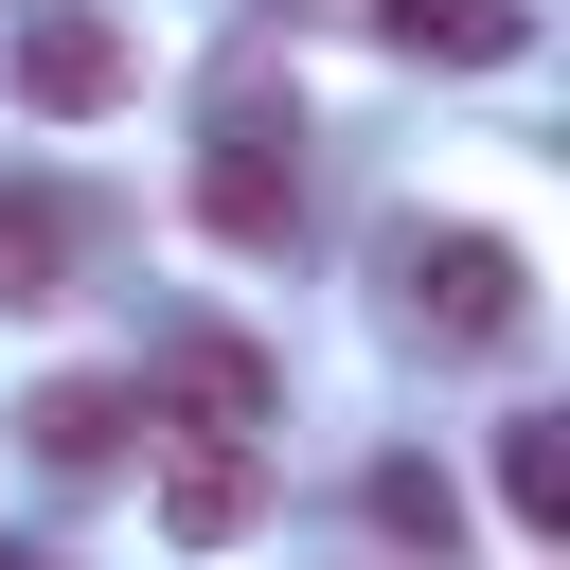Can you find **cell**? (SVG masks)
Masks as SVG:
<instances>
[{
    "label": "cell",
    "instance_id": "6da1fadb",
    "mask_svg": "<svg viewBox=\"0 0 570 570\" xmlns=\"http://www.w3.org/2000/svg\"><path fill=\"white\" fill-rule=\"evenodd\" d=\"M392 321L428 338V356H517L534 338V267H517V232H392Z\"/></svg>",
    "mask_w": 570,
    "mask_h": 570
},
{
    "label": "cell",
    "instance_id": "7a4b0ae2",
    "mask_svg": "<svg viewBox=\"0 0 570 570\" xmlns=\"http://www.w3.org/2000/svg\"><path fill=\"white\" fill-rule=\"evenodd\" d=\"M196 214H214L232 249H285V232H303V125L214 107V142H196Z\"/></svg>",
    "mask_w": 570,
    "mask_h": 570
},
{
    "label": "cell",
    "instance_id": "3957f363",
    "mask_svg": "<svg viewBox=\"0 0 570 570\" xmlns=\"http://www.w3.org/2000/svg\"><path fill=\"white\" fill-rule=\"evenodd\" d=\"M18 89H36L53 125L125 107V18H89V0H36V18H18Z\"/></svg>",
    "mask_w": 570,
    "mask_h": 570
},
{
    "label": "cell",
    "instance_id": "277c9868",
    "mask_svg": "<svg viewBox=\"0 0 570 570\" xmlns=\"http://www.w3.org/2000/svg\"><path fill=\"white\" fill-rule=\"evenodd\" d=\"M249 499H267V463H249V445H214V428H178V463H160V534H178V552H232V534H249Z\"/></svg>",
    "mask_w": 570,
    "mask_h": 570
},
{
    "label": "cell",
    "instance_id": "5b68a950",
    "mask_svg": "<svg viewBox=\"0 0 570 570\" xmlns=\"http://www.w3.org/2000/svg\"><path fill=\"white\" fill-rule=\"evenodd\" d=\"M18 428H36V463H53V481H107V463H125V428H142V392H125V374H53Z\"/></svg>",
    "mask_w": 570,
    "mask_h": 570
},
{
    "label": "cell",
    "instance_id": "8992f818",
    "mask_svg": "<svg viewBox=\"0 0 570 570\" xmlns=\"http://www.w3.org/2000/svg\"><path fill=\"white\" fill-rule=\"evenodd\" d=\"M160 410L214 428V445H249V428H267V356H249V338H178V356H160Z\"/></svg>",
    "mask_w": 570,
    "mask_h": 570
},
{
    "label": "cell",
    "instance_id": "52a82bcc",
    "mask_svg": "<svg viewBox=\"0 0 570 570\" xmlns=\"http://www.w3.org/2000/svg\"><path fill=\"white\" fill-rule=\"evenodd\" d=\"M410 53H445V71H517L534 53V0H374Z\"/></svg>",
    "mask_w": 570,
    "mask_h": 570
},
{
    "label": "cell",
    "instance_id": "ba28073f",
    "mask_svg": "<svg viewBox=\"0 0 570 570\" xmlns=\"http://www.w3.org/2000/svg\"><path fill=\"white\" fill-rule=\"evenodd\" d=\"M499 517L517 534H570V445L552 428H499Z\"/></svg>",
    "mask_w": 570,
    "mask_h": 570
},
{
    "label": "cell",
    "instance_id": "9c48e42d",
    "mask_svg": "<svg viewBox=\"0 0 570 570\" xmlns=\"http://www.w3.org/2000/svg\"><path fill=\"white\" fill-rule=\"evenodd\" d=\"M374 534L445 570V534H463V499H445V463H374Z\"/></svg>",
    "mask_w": 570,
    "mask_h": 570
},
{
    "label": "cell",
    "instance_id": "30bf717a",
    "mask_svg": "<svg viewBox=\"0 0 570 570\" xmlns=\"http://www.w3.org/2000/svg\"><path fill=\"white\" fill-rule=\"evenodd\" d=\"M53 267H71V214L53 196H0V303H53Z\"/></svg>",
    "mask_w": 570,
    "mask_h": 570
},
{
    "label": "cell",
    "instance_id": "8fae6325",
    "mask_svg": "<svg viewBox=\"0 0 570 570\" xmlns=\"http://www.w3.org/2000/svg\"><path fill=\"white\" fill-rule=\"evenodd\" d=\"M0 570H36V552H0Z\"/></svg>",
    "mask_w": 570,
    "mask_h": 570
}]
</instances>
